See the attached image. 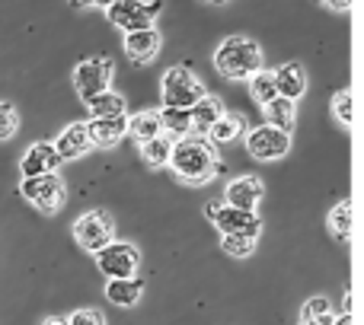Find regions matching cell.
Instances as JSON below:
<instances>
[{
    "mask_svg": "<svg viewBox=\"0 0 364 325\" xmlns=\"http://www.w3.org/2000/svg\"><path fill=\"white\" fill-rule=\"evenodd\" d=\"M42 325H68V319H61V316H48Z\"/></svg>",
    "mask_w": 364,
    "mask_h": 325,
    "instance_id": "cell-35",
    "label": "cell"
},
{
    "mask_svg": "<svg viewBox=\"0 0 364 325\" xmlns=\"http://www.w3.org/2000/svg\"><path fill=\"white\" fill-rule=\"evenodd\" d=\"M68 325H106V316H102L100 309H93V307H83V309H77V313L70 316Z\"/></svg>",
    "mask_w": 364,
    "mask_h": 325,
    "instance_id": "cell-31",
    "label": "cell"
},
{
    "mask_svg": "<svg viewBox=\"0 0 364 325\" xmlns=\"http://www.w3.org/2000/svg\"><path fill=\"white\" fill-rule=\"evenodd\" d=\"M262 201V179L259 175H243L227 185V204L240 207V211H256Z\"/></svg>",
    "mask_w": 364,
    "mask_h": 325,
    "instance_id": "cell-14",
    "label": "cell"
},
{
    "mask_svg": "<svg viewBox=\"0 0 364 325\" xmlns=\"http://www.w3.org/2000/svg\"><path fill=\"white\" fill-rule=\"evenodd\" d=\"M272 77H275L278 96H284V99L297 102L304 93H307V70H304V64L288 61V64H282L278 70H272Z\"/></svg>",
    "mask_w": 364,
    "mask_h": 325,
    "instance_id": "cell-11",
    "label": "cell"
},
{
    "mask_svg": "<svg viewBox=\"0 0 364 325\" xmlns=\"http://www.w3.org/2000/svg\"><path fill=\"white\" fill-rule=\"evenodd\" d=\"M220 249L233 258H246V255H252V249H256V239H250V236H220Z\"/></svg>",
    "mask_w": 364,
    "mask_h": 325,
    "instance_id": "cell-28",
    "label": "cell"
},
{
    "mask_svg": "<svg viewBox=\"0 0 364 325\" xmlns=\"http://www.w3.org/2000/svg\"><path fill=\"white\" fill-rule=\"evenodd\" d=\"M211 4H224V0H211Z\"/></svg>",
    "mask_w": 364,
    "mask_h": 325,
    "instance_id": "cell-36",
    "label": "cell"
},
{
    "mask_svg": "<svg viewBox=\"0 0 364 325\" xmlns=\"http://www.w3.org/2000/svg\"><path fill=\"white\" fill-rule=\"evenodd\" d=\"M170 150H173V138L170 134H164V131H160L157 138H151V141L141 144V157H144V162L151 169L166 166V162H170Z\"/></svg>",
    "mask_w": 364,
    "mask_h": 325,
    "instance_id": "cell-25",
    "label": "cell"
},
{
    "mask_svg": "<svg viewBox=\"0 0 364 325\" xmlns=\"http://www.w3.org/2000/svg\"><path fill=\"white\" fill-rule=\"evenodd\" d=\"M323 4H326L329 10H342V13H346L348 6H352V0H323Z\"/></svg>",
    "mask_w": 364,
    "mask_h": 325,
    "instance_id": "cell-33",
    "label": "cell"
},
{
    "mask_svg": "<svg viewBox=\"0 0 364 325\" xmlns=\"http://www.w3.org/2000/svg\"><path fill=\"white\" fill-rule=\"evenodd\" d=\"M205 217L220 230V236H250L256 239L262 233V220L256 211H240V207L220 204V201H208Z\"/></svg>",
    "mask_w": 364,
    "mask_h": 325,
    "instance_id": "cell-3",
    "label": "cell"
},
{
    "mask_svg": "<svg viewBox=\"0 0 364 325\" xmlns=\"http://www.w3.org/2000/svg\"><path fill=\"white\" fill-rule=\"evenodd\" d=\"M333 325H352V313H342V316H336V322Z\"/></svg>",
    "mask_w": 364,
    "mask_h": 325,
    "instance_id": "cell-34",
    "label": "cell"
},
{
    "mask_svg": "<svg viewBox=\"0 0 364 325\" xmlns=\"http://www.w3.org/2000/svg\"><path fill=\"white\" fill-rule=\"evenodd\" d=\"M96 265L100 271L112 281V277H138V268H141V252L138 246L132 243H109L96 252Z\"/></svg>",
    "mask_w": 364,
    "mask_h": 325,
    "instance_id": "cell-7",
    "label": "cell"
},
{
    "mask_svg": "<svg viewBox=\"0 0 364 325\" xmlns=\"http://www.w3.org/2000/svg\"><path fill=\"white\" fill-rule=\"evenodd\" d=\"M160 128L170 138H186V134H192V115H188V109L164 106L160 109Z\"/></svg>",
    "mask_w": 364,
    "mask_h": 325,
    "instance_id": "cell-21",
    "label": "cell"
},
{
    "mask_svg": "<svg viewBox=\"0 0 364 325\" xmlns=\"http://www.w3.org/2000/svg\"><path fill=\"white\" fill-rule=\"evenodd\" d=\"M106 10H109V23L112 26L134 32V29H151L154 19L164 10V0H115Z\"/></svg>",
    "mask_w": 364,
    "mask_h": 325,
    "instance_id": "cell-5",
    "label": "cell"
},
{
    "mask_svg": "<svg viewBox=\"0 0 364 325\" xmlns=\"http://www.w3.org/2000/svg\"><path fill=\"white\" fill-rule=\"evenodd\" d=\"M19 128V115L10 102H0V141H10Z\"/></svg>",
    "mask_w": 364,
    "mask_h": 325,
    "instance_id": "cell-29",
    "label": "cell"
},
{
    "mask_svg": "<svg viewBox=\"0 0 364 325\" xmlns=\"http://www.w3.org/2000/svg\"><path fill=\"white\" fill-rule=\"evenodd\" d=\"M160 131H164V128H160V112H138V115H132V119H128V128H125V134H132L138 144L157 138Z\"/></svg>",
    "mask_w": 364,
    "mask_h": 325,
    "instance_id": "cell-23",
    "label": "cell"
},
{
    "mask_svg": "<svg viewBox=\"0 0 364 325\" xmlns=\"http://www.w3.org/2000/svg\"><path fill=\"white\" fill-rule=\"evenodd\" d=\"M333 112L342 125H352V89H342L333 96Z\"/></svg>",
    "mask_w": 364,
    "mask_h": 325,
    "instance_id": "cell-30",
    "label": "cell"
},
{
    "mask_svg": "<svg viewBox=\"0 0 364 325\" xmlns=\"http://www.w3.org/2000/svg\"><path fill=\"white\" fill-rule=\"evenodd\" d=\"M352 201H339V204L329 211V233H333L336 239H348L352 236Z\"/></svg>",
    "mask_w": 364,
    "mask_h": 325,
    "instance_id": "cell-27",
    "label": "cell"
},
{
    "mask_svg": "<svg viewBox=\"0 0 364 325\" xmlns=\"http://www.w3.org/2000/svg\"><path fill=\"white\" fill-rule=\"evenodd\" d=\"M61 157H58L55 144H48V141H38V144H32L29 150L23 153V162H19V169H23V175H45V172H55Z\"/></svg>",
    "mask_w": 364,
    "mask_h": 325,
    "instance_id": "cell-15",
    "label": "cell"
},
{
    "mask_svg": "<svg viewBox=\"0 0 364 325\" xmlns=\"http://www.w3.org/2000/svg\"><path fill=\"white\" fill-rule=\"evenodd\" d=\"M166 166H173V172H176L179 182H186V185H205V182H211L214 175L224 169V162H220V153L218 147H214V141L208 138H182L173 144L170 150V162Z\"/></svg>",
    "mask_w": 364,
    "mask_h": 325,
    "instance_id": "cell-1",
    "label": "cell"
},
{
    "mask_svg": "<svg viewBox=\"0 0 364 325\" xmlns=\"http://www.w3.org/2000/svg\"><path fill=\"white\" fill-rule=\"evenodd\" d=\"M250 96L256 106H269L272 99L278 96L275 89V77H272V70H256V74L250 77Z\"/></svg>",
    "mask_w": 364,
    "mask_h": 325,
    "instance_id": "cell-26",
    "label": "cell"
},
{
    "mask_svg": "<svg viewBox=\"0 0 364 325\" xmlns=\"http://www.w3.org/2000/svg\"><path fill=\"white\" fill-rule=\"evenodd\" d=\"M109 4H115V0H70V6H100V10H106Z\"/></svg>",
    "mask_w": 364,
    "mask_h": 325,
    "instance_id": "cell-32",
    "label": "cell"
},
{
    "mask_svg": "<svg viewBox=\"0 0 364 325\" xmlns=\"http://www.w3.org/2000/svg\"><path fill=\"white\" fill-rule=\"evenodd\" d=\"M74 239L87 252H100L102 246H109L115 239V220L106 211H87L74 224Z\"/></svg>",
    "mask_w": 364,
    "mask_h": 325,
    "instance_id": "cell-9",
    "label": "cell"
},
{
    "mask_svg": "<svg viewBox=\"0 0 364 325\" xmlns=\"http://www.w3.org/2000/svg\"><path fill=\"white\" fill-rule=\"evenodd\" d=\"M87 109L93 119H115V115H125V96L106 89V93H96L93 99H87Z\"/></svg>",
    "mask_w": 364,
    "mask_h": 325,
    "instance_id": "cell-22",
    "label": "cell"
},
{
    "mask_svg": "<svg viewBox=\"0 0 364 325\" xmlns=\"http://www.w3.org/2000/svg\"><path fill=\"white\" fill-rule=\"evenodd\" d=\"M201 96H205V87H201V80L188 67L176 64V67H170L164 74V106L188 109V106H195Z\"/></svg>",
    "mask_w": 364,
    "mask_h": 325,
    "instance_id": "cell-6",
    "label": "cell"
},
{
    "mask_svg": "<svg viewBox=\"0 0 364 325\" xmlns=\"http://www.w3.org/2000/svg\"><path fill=\"white\" fill-rule=\"evenodd\" d=\"M333 322H336V313L326 297H310L301 309V319H297V325H333Z\"/></svg>",
    "mask_w": 364,
    "mask_h": 325,
    "instance_id": "cell-24",
    "label": "cell"
},
{
    "mask_svg": "<svg viewBox=\"0 0 364 325\" xmlns=\"http://www.w3.org/2000/svg\"><path fill=\"white\" fill-rule=\"evenodd\" d=\"M188 115H192V134H201V138H208V128L214 125V121L224 115V102L218 99V96H201L195 106H188Z\"/></svg>",
    "mask_w": 364,
    "mask_h": 325,
    "instance_id": "cell-17",
    "label": "cell"
},
{
    "mask_svg": "<svg viewBox=\"0 0 364 325\" xmlns=\"http://www.w3.org/2000/svg\"><path fill=\"white\" fill-rule=\"evenodd\" d=\"M265 125L278 128V131H294V121H297V106L291 99H284V96H275V99L265 106Z\"/></svg>",
    "mask_w": 364,
    "mask_h": 325,
    "instance_id": "cell-19",
    "label": "cell"
},
{
    "mask_svg": "<svg viewBox=\"0 0 364 325\" xmlns=\"http://www.w3.org/2000/svg\"><path fill=\"white\" fill-rule=\"evenodd\" d=\"M125 128H128L125 115L87 121V131H90V141H93V147H115L122 138H125Z\"/></svg>",
    "mask_w": 364,
    "mask_h": 325,
    "instance_id": "cell-16",
    "label": "cell"
},
{
    "mask_svg": "<svg viewBox=\"0 0 364 325\" xmlns=\"http://www.w3.org/2000/svg\"><path fill=\"white\" fill-rule=\"evenodd\" d=\"M246 150L256 160H278L291 150V134L272 125H259L246 131Z\"/></svg>",
    "mask_w": 364,
    "mask_h": 325,
    "instance_id": "cell-10",
    "label": "cell"
},
{
    "mask_svg": "<svg viewBox=\"0 0 364 325\" xmlns=\"http://www.w3.org/2000/svg\"><path fill=\"white\" fill-rule=\"evenodd\" d=\"M246 131V119L240 112H224L211 128H208V138L214 144H227V141H237Z\"/></svg>",
    "mask_w": 364,
    "mask_h": 325,
    "instance_id": "cell-20",
    "label": "cell"
},
{
    "mask_svg": "<svg viewBox=\"0 0 364 325\" xmlns=\"http://www.w3.org/2000/svg\"><path fill=\"white\" fill-rule=\"evenodd\" d=\"M106 297L115 307H134V303L144 297V284L138 277H112L106 284Z\"/></svg>",
    "mask_w": 364,
    "mask_h": 325,
    "instance_id": "cell-18",
    "label": "cell"
},
{
    "mask_svg": "<svg viewBox=\"0 0 364 325\" xmlns=\"http://www.w3.org/2000/svg\"><path fill=\"white\" fill-rule=\"evenodd\" d=\"M19 194H23L29 204H36L42 214L61 211L64 198H68V192H64V182H61V175H58V172L23 175V182H19Z\"/></svg>",
    "mask_w": 364,
    "mask_h": 325,
    "instance_id": "cell-4",
    "label": "cell"
},
{
    "mask_svg": "<svg viewBox=\"0 0 364 325\" xmlns=\"http://www.w3.org/2000/svg\"><path fill=\"white\" fill-rule=\"evenodd\" d=\"M112 74H115L112 57H90V61L77 64V70H74L77 96L87 102V99H93L96 93H106L109 83H112Z\"/></svg>",
    "mask_w": 364,
    "mask_h": 325,
    "instance_id": "cell-8",
    "label": "cell"
},
{
    "mask_svg": "<svg viewBox=\"0 0 364 325\" xmlns=\"http://www.w3.org/2000/svg\"><path fill=\"white\" fill-rule=\"evenodd\" d=\"M160 51V32L154 29H134L125 32V55L132 57L134 64H151Z\"/></svg>",
    "mask_w": 364,
    "mask_h": 325,
    "instance_id": "cell-13",
    "label": "cell"
},
{
    "mask_svg": "<svg viewBox=\"0 0 364 325\" xmlns=\"http://www.w3.org/2000/svg\"><path fill=\"white\" fill-rule=\"evenodd\" d=\"M55 150H58V157H61V160L87 157V153L93 150V141H90L87 121H74V125L64 128L61 138H58V144H55Z\"/></svg>",
    "mask_w": 364,
    "mask_h": 325,
    "instance_id": "cell-12",
    "label": "cell"
},
{
    "mask_svg": "<svg viewBox=\"0 0 364 325\" xmlns=\"http://www.w3.org/2000/svg\"><path fill=\"white\" fill-rule=\"evenodd\" d=\"M262 48L246 35H227L214 51V67L224 80H250L256 70H262Z\"/></svg>",
    "mask_w": 364,
    "mask_h": 325,
    "instance_id": "cell-2",
    "label": "cell"
}]
</instances>
